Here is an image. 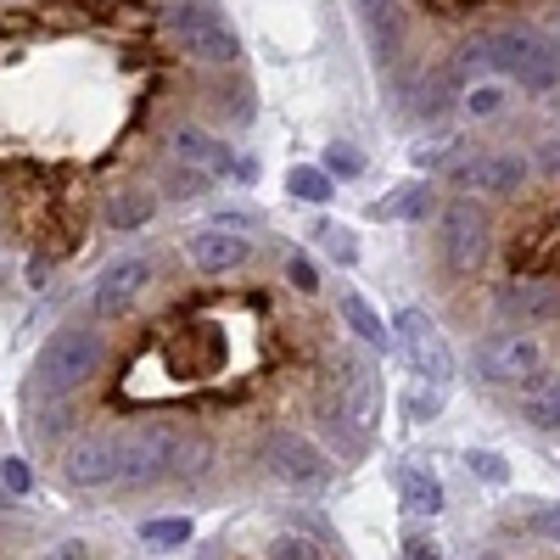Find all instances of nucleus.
<instances>
[{
  "label": "nucleus",
  "mask_w": 560,
  "mask_h": 560,
  "mask_svg": "<svg viewBox=\"0 0 560 560\" xmlns=\"http://www.w3.org/2000/svg\"><path fill=\"white\" fill-rule=\"evenodd\" d=\"M102 359H107V348H102V337L90 331V325H62V331L45 342L39 359H34V376L23 382V404L28 409L62 404L68 393H79L90 376H96Z\"/></svg>",
  "instance_id": "nucleus-1"
},
{
  "label": "nucleus",
  "mask_w": 560,
  "mask_h": 560,
  "mask_svg": "<svg viewBox=\"0 0 560 560\" xmlns=\"http://www.w3.org/2000/svg\"><path fill=\"white\" fill-rule=\"evenodd\" d=\"M471 51L482 57V62H493V68H504L510 79H522L527 90H555V79H560V62H555V45L544 39V34H527V28H493V34H482Z\"/></svg>",
  "instance_id": "nucleus-2"
},
{
  "label": "nucleus",
  "mask_w": 560,
  "mask_h": 560,
  "mask_svg": "<svg viewBox=\"0 0 560 560\" xmlns=\"http://www.w3.org/2000/svg\"><path fill=\"white\" fill-rule=\"evenodd\" d=\"M168 34L185 57L197 62H242V39L236 28H230L219 18V7H208V0H179V7H168Z\"/></svg>",
  "instance_id": "nucleus-3"
},
{
  "label": "nucleus",
  "mask_w": 560,
  "mask_h": 560,
  "mask_svg": "<svg viewBox=\"0 0 560 560\" xmlns=\"http://www.w3.org/2000/svg\"><path fill=\"white\" fill-rule=\"evenodd\" d=\"M471 370H477V382H488V387H527L544 370V342L533 331H499V337L477 342Z\"/></svg>",
  "instance_id": "nucleus-4"
},
{
  "label": "nucleus",
  "mask_w": 560,
  "mask_h": 560,
  "mask_svg": "<svg viewBox=\"0 0 560 560\" xmlns=\"http://www.w3.org/2000/svg\"><path fill=\"white\" fill-rule=\"evenodd\" d=\"M393 342H398L404 364L415 370L420 382H432V387H448L454 382V353H448L443 331L420 308H398L393 314Z\"/></svg>",
  "instance_id": "nucleus-5"
},
{
  "label": "nucleus",
  "mask_w": 560,
  "mask_h": 560,
  "mask_svg": "<svg viewBox=\"0 0 560 560\" xmlns=\"http://www.w3.org/2000/svg\"><path fill=\"white\" fill-rule=\"evenodd\" d=\"M438 247H443V258H448L454 269H465V275L482 269V258H488V247H493V224H488V213H482L477 197H454V202L443 208Z\"/></svg>",
  "instance_id": "nucleus-6"
},
{
  "label": "nucleus",
  "mask_w": 560,
  "mask_h": 560,
  "mask_svg": "<svg viewBox=\"0 0 560 560\" xmlns=\"http://www.w3.org/2000/svg\"><path fill=\"white\" fill-rule=\"evenodd\" d=\"M264 465L280 477V482H292V488H303V493H319V488H331V459H325L303 432H269L264 438Z\"/></svg>",
  "instance_id": "nucleus-7"
},
{
  "label": "nucleus",
  "mask_w": 560,
  "mask_h": 560,
  "mask_svg": "<svg viewBox=\"0 0 560 560\" xmlns=\"http://www.w3.org/2000/svg\"><path fill=\"white\" fill-rule=\"evenodd\" d=\"M158 280V264L147 258V253H124V258H113L102 275H96V319H124L135 303H140V292H147Z\"/></svg>",
  "instance_id": "nucleus-8"
},
{
  "label": "nucleus",
  "mask_w": 560,
  "mask_h": 560,
  "mask_svg": "<svg viewBox=\"0 0 560 560\" xmlns=\"http://www.w3.org/2000/svg\"><path fill=\"white\" fill-rule=\"evenodd\" d=\"M174 459H179V438H174L168 427H147V432L124 438L118 482H124V488H147V482H158V477L174 471Z\"/></svg>",
  "instance_id": "nucleus-9"
},
{
  "label": "nucleus",
  "mask_w": 560,
  "mask_h": 560,
  "mask_svg": "<svg viewBox=\"0 0 560 560\" xmlns=\"http://www.w3.org/2000/svg\"><path fill=\"white\" fill-rule=\"evenodd\" d=\"M527 179V163L522 158H504V152H477L454 168V191L465 197H516Z\"/></svg>",
  "instance_id": "nucleus-10"
},
{
  "label": "nucleus",
  "mask_w": 560,
  "mask_h": 560,
  "mask_svg": "<svg viewBox=\"0 0 560 560\" xmlns=\"http://www.w3.org/2000/svg\"><path fill=\"white\" fill-rule=\"evenodd\" d=\"M118 465H124V438H79L62 454V477L68 488H107L118 482Z\"/></svg>",
  "instance_id": "nucleus-11"
},
{
  "label": "nucleus",
  "mask_w": 560,
  "mask_h": 560,
  "mask_svg": "<svg viewBox=\"0 0 560 560\" xmlns=\"http://www.w3.org/2000/svg\"><path fill=\"white\" fill-rule=\"evenodd\" d=\"M499 308L510 319H527V325H544V319H560V287L555 280H538V275H522V280H510Z\"/></svg>",
  "instance_id": "nucleus-12"
},
{
  "label": "nucleus",
  "mask_w": 560,
  "mask_h": 560,
  "mask_svg": "<svg viewBox=\"0 0 560 560\" xmlns=\"http://www.w3.org/2000/svg\"><path fill=\"white\" fill-rule=\"evenodd\" d=\"M337 387H342L337 415H348L359 432L376 427V382H370V364L364 359H337Z\"/></svg>",
  "instance_id": "nucleus-13"
},
{
  "label": "nucleus",
  "mask_w": 560,
  "mask_h": 560,
  "mask_svg": "<svg viewBox=\"0 0 560 560\" xmlns=\"http://www.w3.org/2000/svg\"><path fill=\"white\" fill-rule=\"evenodd\" d=\"M247 236H236L230 224H213V230H202V236H191V264L202 269V275H224V269H242L247 264Z\"/></svg>",
  "instance_id": "nucleus-14"
},
{
  "label": "nucleus",
  "mask_w": 560,
  "mask_h": 560,
  "mask_svg": "<svg viewBox=\"0 0 560 560\" xmlns=\"http://www.w3.org/2000/svg\"><path fill=\"white\" fill-rule=\"evenodd\" d=\"M393 488H398V504L409 510V516H438L443 510V482L432 471H420V465H398Z\"/></svg>",
  "instance_id": "nucleus-15"
},
{
  "label": "nucleus",
  "mask_w": 560,
  "mask_h": 560,
  "mask_svg": "<svg viewBox=\"0 0 560 560\" xmlns=\"http://www.w3.org/2000/svg\"><path fill=\"white\" fill-rule=\"evenodd\" d=\"M174 158L185 168H197V174H224L230 168V152L219 147L213 135H202V129H179L174 135Z\"/></svg>",
  "instance_id": "nucleus-16"
},
{
  "label": "nucleus",
  "mask_w": 560,
  "mask_h": 560,
  "mask_svg": "<svg viewBox=\"0 0 560 560\" xmlns=\"http://www.w3.org/2000/svg\"><path fill=\"white\" fill-rule=\"evenodd\" d=\"M522 420H527V427H538V432H555V427H560V370H555V376H538V382L527 387Z\"/></svg>",
  "instance_id": "nucleus-17"
},
{
  "label": "nucleus",
  "mask_w": 560,
  "mask_h": 560,
  "mask_svg": "<svg viewBox=\"0 0 560 560\" xmlns=\"http://www.w3.org/2000/svg\"><path fill=\"white\" fill-rule=\"evenodd\" d=\"M152 213H158V202H152V191H140V185H124V191L107 197V224L113 230H140Z\"/></svg>",
  "instance_id": "nucleus-18"
},
{
  "label": "nucleus",
  "mask_w": 560,
  "mask_h": 560,
  "mask_svg": "<svg viewBox=\"0 0 560 560\" xmlns=\"http://www.w3.org/2000/svg\"><path fill=\"white\" fill-rule=\"evenodd\" d=\"M342 319H348V331L364 342V348H387V325L376 319V308L364 303V292H342Z\"/></svg>",
  "instance_id": "nucleus-19"
},
{
  "label": "nucleus",
  "mask_w": 560,
  "mask_h": 560,
  "mask_svg": "<svg viewBox=\"0 0 560 560\" xmlns=\"http://www.w3.org/2000/svg\"><path fill=\"white\" fill-rule=\"evenodd\" d=\"M364 23H370V39H376V51L387 57L398 45V0H364Z\"/></svg>",
  "instance_id": "nucleus-20"
},
{
  "label": "nucleus",
  "mask_w": 560,
  "mask_h": 560,
  "mask_svg": "<svg viewBox=\"0 0 560 560\" xmlns=\"http://www.w3.org/2000/svg\"><path fill=\"white\" fill-rule=\"evenodd\" d=\"M191 522L185 516H158V522H140V544H152V549H185L191 544Z\"/></svg>",
  "instance_id": "nucleus-21"
},
{
  "label": "nucleus",
  "mask_w": 560,
  "mask_h": 560,
  "mask_svg": "<svg viewBox=\"0 0 560 560\" xmlns=\"http://www.w3.org/2000/svg\"><path fill=\"white\" fill-rule=\"evenodd\" d=\"M287 191H292L298 202H308V208H319V202L337 197V191H331V174H325V168H292V174H287Z\"/></svg>",
  "instance_id": "nucleus-22"
},
{
  "label": "nucleus",
  "mask_w": 560,
  "mask_h": 560,
  "mask_svg": "<svg viewBox=\"0 0 560 560\" xmlns=\"http://www.w3.org/2000/svg\"><path fill=\"white\" fill-rule=\"evenodd\" d=\"M382 213L387 219H427L432 213V191L427 185H398V191L382 202Z\"/></svg>",
  "instance_id": "nucleus-23"
},
{
  "label": "nucleus",
  "mask_w": 560,
  "mask_h": 560,
  "mask_svg": "<svg viewBox=\"0 0 560 560\" xmlns=\"http://www.w3.org/2000/svg\"><path fill=\"white\" fill-rule=\"evenodd\" d=\"M269 560H325V544H314L308 533H280L275 544H269Z\"/></svg>",
  "instance_id": "nucleus-24"
},
{
  "label": "nucleus",
  "mask_w": 560,
  "mask_h": 560,
  "mask_svg": "<svg viewBox=\"0 0 560 560\" xmlns=\"http://www.w3.org/2000/svg\"><path fill=\"white\" fill-rule=\"evenodd\" d=\"M404 409H409V420H432V415H443V387L415 382V387L404 393Z\"/></svg>",
  "instance_id": "nucleus-25"
},
{
  "label": "nucleus",
  "mask_w": 560,
  "mask_h": 560,
  "mask_svg": "<svg viewBox=\"0 0 560 560\" xmlns=\"http://www.w3.org/2000/svg\"><path fill=\"white\" fill-rule=\"evenodd\" d=\"M325 174H342V179H359L364 174V152L337 140V147H325Z\"/></svg>",
  "instance_id": "nucleus-26"
},
{
  "label": "nucleus",
  "mask_w": 560,
  "mask_h": 560,
  "mask_svg": "<svg viewBox=\"0 0 560 560\" xmlns=\"http://www.w3.org/2000/svg\"><path fill=\"white\" fill-rule=\"evenodd\" d=\"M465 465H471V477H482V482H510V465H504V454H493V448H471L465 454Z\"/></svg>",
  "instance_id": "nucleus-27"
},
{
  "label": "nucleus",
  "mask_w": 560,
  "mask_h": 560,
  "mask_svg": "<svg viewBox=\"0 0 560 560\" xmlns=\"http://www.w3.org/2000/svg\"><path fill=\"white\" fill-rule=\"evenodd\" d=\"M319 242H325V253H331L337 264H353V258H359L353 230H342V224H325V230H319Z\"/></svg>",
  "instance_id": "nucleus-28"
},
{
  "label": "nucleus",
  "mask_w": 560,
  "mask_h": 560,
  "mask_svg": "<svg viewBox=\"0 0 560 560\" xmlns=\"http://www.w3.org/2000/svg\"><path fill=\"white\" fill-rule=\"evenodd\" d=\"M465 107H471L477 118H493L504 107V90L499 84H471V90H465Z\"/></svg>",
  "instance_id": "nucleus-29"
},
{
  "label": "nucleus",
  "mask_w": 560,
  "mask_h": 560,
  "mask_svg": "<svg viewBox=\"0 0 560 560\" xmlns=\"http://www.w3.org/2000/svg\"><path fill=\"white\" fill-rule=\"evenodd\" d=\"M292 527L298 533H308L314 544H325V549H337V533H331V522L325 516H314V510H292Z\"/></svg>",
  "instance_id": "nucleus-30"
},
{
  "label": "nucleus",
  "mask_w": 560,
  "mask_h": 560,
  "mask_svg": "<svg viewBox=\"0 0 560 560\" xmlns=\"http://www.w3.org/2000/svg\"><path fill=\"white\" fill-rule=\"evenodd\" d=\"M287 280H292V287H298L303 298H314V292H319V269H314L303 253H292V258H287Z\"/></svg>",
  "instance_id": "nucleus-31"
},
{
  "label": "nucleus",
  "mask_w": 560,
  "mask_h": 560,
  "mask_svg": "<svg viewBox=\"0 0 560 560\" xmlns=\"http://www.w3.org/2000/svg\"><path fill=\"white\" fill-rule=\"evenodd\" d=\"M0 488H7V493H28V488H34L28 465H23V459H0Z\"/></svg>",
  "instance_id": "nucleus-32"
},
{
  "label": "nucleus",
  "mask_w": 560,
  "mask_h": 560,
  "mask_svg": "<svg viewBox=\"0 0 560 560\" xmlns=\"http://www.w3.org/2000/svg\"><path fill=\"white\" fill-rule=\"evenodd\" d=\"M39 560H90V544H79V538H68V544H57V549H45Z\"/></svg>",
  "instance_id": "nucleus-33"
},
{
  "label": "nucleus",
  "mask_w": 560,
  "mask_h": 560,
  "mask_svg": "<svg viewBox=\"0 0 560 560\" xmlns=\"http://www.w3.org/2000/svg\"><path fill=\"white\" fill-rule=\"evenodd\" d=\"M404 560H443V555H438L432 538H409V544H404Z\"/></svg>",
  "instance_id": "nucleus-34"
},
{
  "label": "nucleus",
  "mask_w": 560,
  "mask_h": 560,
  "mask_svg": "<svg viewBox=\"0 0 560 560\" xmlns=\"http://www.w3.org/2000/svg\"><path fill=\"white\" fill-rule=\"evenodd\" d=\"M459 147V140H443V147H427L420 152V168H432V163H448V152Z\"/></svg>",
  "instance_id": "nucleus-35"
},
{
  "label": "nucleus",
  "mask_w": 560,
  "mask_h": 560,
  "mask_svg": "<svg viewBox=\"0 0 560 560\" xmlns=\"http://www.w3.org/2000/svg\"><path fill=\"white\" fill-rule=\"evenodd\" d=\"M555 39H560V18H555ZM555 62H560V45H555Z\"/></svg>",
  "instance_id": "nucleus-36"
},
{
  "label": "nucleus",
  "mask_w": 560,
  "mask_h": 560,
  "mask_svg": "<svg viewBox=\"0 0 560 560\" xmlns=\"http://www.w3.org/2000/svg\"><path fill=\"white\" fill-rule=\"evenodd\" d=\"M7 504H12V493H7V488H0V510H7Z\"/></svg>",
  "instance_id": "nucleus-37"
}]
</instances>
